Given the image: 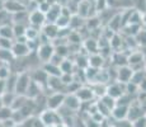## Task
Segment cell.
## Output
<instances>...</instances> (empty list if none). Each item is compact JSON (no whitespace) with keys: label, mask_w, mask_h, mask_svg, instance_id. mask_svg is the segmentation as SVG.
<instances>
[{"label":"cell","mask_w":146,"mask_h":127,"mask_svg":"<svg viewBox=\"0 0 146 127\" xmlns=\"http://www.w3.org/2000/svg\"><path fill=\"white\" fill-rule=\"evenodd\" d=\"M28 19H29V23L32 27L40 28L44 24V22H46V15H44L43 13H41L40 10L36 9L35 12H32L29 14V18Z\"/></svg>","instance_id":"8fae6325"},{"label":"cell","mask_w":146,"mask_h":127,"mask_svg":"<svg viewBox=\"0 0 146 127\" xmlns=\"http://www.w3.org/2000/svg\"><path fill=\"white\" fill-rule=\"evenodd\" d=\"M12 52L15 59H22L26 57L31 53L29 49H28L27 43H19V42H14L12 46Z\"/></svg>","instance_id":"9c48e42d"},{"label":"cell","mask_w":146,"mask_h":127,"mask_svg":"<svg viewBox=\"0 0 146 127\" xmlns=\"http://www.w3.org/2000/svg\"><path fill=\"white\" fill-rule=\"evenodd\" d=\"M100 102H102L103 104L107 107V108L109 109V111L112 112V109L116 107V99H113L112 97H109V95H103L102 98H100Z\"/></svg>","instance_id":"1f68e13d"},{"label":"cell","mask_w":146,"mask_h":127,"mask_svg":"<svg viewBox=\"0 0 146 127\" xmlns=\"http://www.w3.org/2000/svg\"><path fill=\"white\" fill-rule=\"evenodd\" d=\"M145 71H146V61H145Z\"/></svg>","instance_id":"db71d44e"},{"label":"cell","mask_w":146,"mask_h":127,"mask_svg":"<svg viewBox=\"0 0 146 127\" xmlns=\"http://www.w3.org/2000/svg\"><path fill=\"white\" fill-rule=\"evenodd\" d=\"M42 69L46 71L48 78H61V75H62V72H61V70H60V66H56V65L50 64V63L43 64Z\"/></svg>","instance_id":"e0dca14e"},{"label":"cell","mask_w":146,"mask_h":127,"mask_svg":"<svg viewBox=\"0 0 146 127\" xmlns=\"http://www.w3.org/2000/svg\"><path fill=\"white\" fill-rule=\"evenodd\" d=\"M27 37V39H37L38 36H40V32H38V29L36 27H27L26 29V35H24Z\"/></svg>","instance_id":"836d02e7"},{"label":"cell","mask_w":146,"mask_h":127,"mask_svg":"<svg viewBox=\"0 0 146 127\" xmlns=\"http://www.w3.org/2000/svg\"><path fill=\"white\" fill-rule=\"evenodd\" d=\"M33 127H44V125L42 123V121L40 118H35L33 120Z\"/></svg>","instance_id":"7dc6e473"},{"label":"cell","mask_w":146,"mask_h":127,"mask_svg":"<svg viewBox=\"0 0 146 127\" xmlns=\"http://www.w3.org/2000/svg\"><path fill=\"white\" fill-rule=\"evenodd\" d=\"M55 53V47L52 46L51 42H47V43H41L37 49V56L38 60H41L43 64L48 63L51 60V57Z\"/></svg>","instance_id":"3957f363"},{"label":"cell","mask_w":146,"mask_h":127,"mask_svg":"<svg viewBox=\"0 0 146 127\" xmlns=\"http://www.w3.org/2000/svg\"><path fill=\"white\" fill-rule=\"evenodd\" d=\"M31 79H32L35 83H37L38 85L41 86H47V83H48V75L46 74L43 69H36L32 74H29Z\"/></svg>","instance_id":"ba28073f"},{"label":"cell","mask_w":146,"mask_h":127,"mask_svg":"<svg viewBox=\"0 0 146 127\" xmlns=\"http://www.w3.org/2000/svg\"><path fill=\"white\" fill-rule=\"evenodd\" d=\"M40 120L42 121V123L44 125V127H53L58 123H62L61 116L57 111H51V109H44L42 111V113L40 114Z\"/></svg>","instance_id":"6da1fadb"},{"label":"cell","mask_w":146,"mask_h":127,"mask_svg":"<svg viewBox=\"0 0 146 127\" xmlns=\"http://www.w3.org/2000/svg\"><path fill=\"white\" fill-rule=\"evenodd\" d=\"M135 70L128 65H125V66H119L118 70H117V81L121 84H127L128 81H131V78L133 75Z\"/></svg>","instance_id":"5b68a950"},{"label":"cell","mask_w":146,"mask_h":127,"mask_svg":"<svg viewBox=\"0 0 146 127\" xmlns=\"http://www.w3.org/2000/svg\"><path fill=\"white\" fill-rule=\"evenodd\" d=\"M36 1H37L38 4H41V3H44V1H47V0H36Z\"/></svg>","instance_id":"f907efd6"},{"label":"cell","mask_w":146,"mask_h":127,"mask_svg":"<svg viewBox=\"0 0 146 127\" xmlns=\"http://www.w3.org/2000/svg\"><path fill=\"white\" fill-rule=\"evenodd\" d=\"M13 27V35H14V38H18V37H22V36L26 35V29L27 27L23 24H18V23H14Z\"/></svg>","instance_id":"f1b7e54d"},{"label":"cell","mask_w":146,"mask_h":127,"mask_svg":"<svg viewBox=\"0 0 146 127\" xmlns=\"http://www.w3.org/2000/svg\"><path fill=\"white\" fill-rule=\"evenodd\" d=\"M97 10H103L107 7V0H94Z\"/></svg>","instance_id":"ee69618b"},{"label":"cell","mask_w":146,"mask_h":127,"mask_svg":"<svg viewBox=\"0 0 146 127\" xmlns=\"http://www.w3.org/2000/svg\"><path fill=\"white\" fill-rule=\"evenodd\" d=\"M89 9H90V3L88 0H81L78 5V15L80 18H86V17L90 15Z\"/></svg>","instance_id":"d6986e66"},{"label":"cell","mask_w":146,"mask_h":127,"mask_svg":"<svg viewBox=\"0 0 146 127\" xmlns=\"http://www.w3.org/2000/svg\"><path fill=\"white\" fill-rule=\"evenodd\" d=\"M0 37L3 38H8V39H13V27L9 24H3L0 25Z\"/></svg>","instance_id":"d4e9b609"},{"label":"cell","mask_w":146,"mask_h":127,"mask_svg":"<svg viewBox=\"0 0 146 127\" xmlns=\"http://www.w3.org/2000/svg\"><path fill=\"white\" fill-rule=\"evenodd\" d=\"M53 127H66V125H64V123H58V125H56Z\"/></svg>","instance_id":"681fc988"},{"label":"cell","mask_w":146,"mask_h":127,"mask_svg":"<svg viewBox=\"0 0 146 127\" xmlns=\"http://www.w3.org/2000/svg\"><path fill=\"white\" fill-rule=\"evenodd\" d=\"M144 116H146L144 108L141 107V104L140 103H133L131 104L130 107H128V114H127V121H130L131 123L133 122V121L139 120V118L144 117Z\"/></svg>","instance_id":"8992f818"},{"label":"cell","mask_w":146,"mask_h":127,"mask_svg":"<svg viewBox=\"0 0 146 127\" xmlns=\"http://www.w3.org/2000/svg\"><path fill=\"white\" fill-rule=\"evenodd\" d=\"M17 78H18V74H12L9 75V78L5 80V85H7V92L9 93H14L15 92V84H17Z\"/></svg>","instance_id":"484cf974"},{"label":"cell","mask_w":146,"mask_h":127,"mask_svg":"<svg viewBox=\"0 0 146 127\" xmlns=\"http://www.w3.org/2000/svg\"><path fill=\"white\" fill-rule=\"evenodd\" d=\"M27 100H28V98L26 95H17L15 94V98H14V102H13L10 108H12L13 111H19V109H22L24 106H26Z\"/></svg>","instance_id":"7402d4cb"},{"label":"cell","mask_w":146,"mask_h":127,"mask_svg":"<svg viewBox=\"0 0 146 127\" xmlns=\"http://www.w3.org/2000/svg\"><path fill=\"white\" fill-rule=\"evenodd\" d=\"M1 97V102H3V106L4 107H12L14 98H15V93H9V92H5Z\"/></svg>","instance_id":"83f0119b"},{"label":"cell","mask_w":146,"mask_h":127,"mask_svg":"<svg viewBox=\"0 0 146 127\" xmlns=\"http://www.w3.org/2000/svg\"><path fill=\"white\" fill-rule=\"evenodd\" d=\"M74 94L76 95V98L81 102V103H83V102L92 100L95 97L94 93H93V89L89 88V86H80V88L78 89L76 92L74 93Z\"/></svg>","instance_id":"30bf717a"},{"label":"cell","mask_w":146,"mask_h":127,"mask_svg":"<svg viewBox=\"0 0 146 127\" xmlns=\"http://www.w3.org/2000/svg\"><path fill=\"white\" fill-rule=\"evenodd\" d=\"M84 47H85V49L89 51V53L94 55V53L98 52V47H99V43H98V42L95 41L94 38H89V39H86V41L84 42Z\"/></svg>","instance_id":"4316f807"},{"label":"cell","mask_w":146,"mask_h":127,"mask_svg":"<svg viewBox=\"0 0 146 127\" xmlns=\"http://www.w3.org/2000/svg\"><path fill=\"white\" fill-rule=\"evenodd\" d=\"M139 92H144V93H146V78L141 81V83L139 84Z\"/></svg>","instance_id":"bcb514c9"},{"label":"cell","mask_w":146,"mask_h":127,"mask_svg":"<svg viewBox=\"0 0 146 127\" xmlns=\"http://www.w3.org/2000/svg\"><path fill=\"white\" fill-rule=\"evenodd\" d=\"M31 83V76L27 71H23L21 74H18L17 78V84H15V94L17 95H26L27 89Z\"/></svg>","instance_id":"7a4b0ae2"},{"label":"cell","mask_w":146,"mask_h":127,"mask_svg":"<svg viewBox=\"0 0 146 127\" xmlns=\"http://www.w3.org/2000/svg\"><path fill=\"white\" fill-rule=\"evenodd\" d=\"M3 107H4V106H3V102H1V97H0V109H1Z\"/></svg>","instance_id":"816d5d0a"},{"label":"cell","mask_w":146,"mask_h":127,"mask_svg":"<svg viewBox=\"0 0 146 127\" xmlns=\"http://www.w3.org/2000/svg\"><path fill=\"white\" fill-rule=\"evenodd\" d=\"M109 23H108V28L112 31V32H118V29L121 27H122V15H119V14H117V15H114L112 19H109Z\"/></svg>","instance_id":"44dd1931"},{"label":"cell","mask_w":146,"mask_h":127,"mask_svg":"<svg viewBox=\"0 0 146 127\" xmlns=\"http://www.w3.org/2000/svg\"><path fill=\"white\" fill-rule=\"evenodd\" d=\"M14 127H21V125H15V126H14Z\"/></svg>","instance_id":"f5cc1de1"},{"label":"cell","mask_w":146,"mask_h":127,"mask_svg":"<svg viewBox=\"0 0 146 127\" xmlns=\"http://www.w3.org/2000/svg\"><path fill=\"white\" fill-rule=\"evenodd\" d=\"M7 92V85H5V80H1L0 79V95H3Z\"/></svg>","instance_id":"f6af8a7d"},{"label":"cell","mask_w":146,"mask_h":127,"mask_svg":"<svg viewBox=\"0 0 146 127\" xmlns=\"http://www.w3.org/2000/svg\"><path fill=\"white\" fill-rule=\"evenodd\" d=\"M61 8L62 7H61L58 3H55V4H52L51 7H50V10L44 14V15H46V21L48 22V23H55L56 19H57L61 14Z\"/></svg>","instance_id":"5bb4252c"},{"label":"cell","mask_w":146,"mask_h":127,"mask_svg":"<svg viewBox=\"0 0 146 127\" xmlns=\"http://www.w3.org/2000/svg\"><path fill=\"white\" fill-rule=\"evenodd\" d=\"M146 78L144 72H141V71H133V75H132V78H131V81H132L133 84H136V85H139L140 83H141L142 80Z\"/></svg>","instance_id":"8d00e7d4"},{"label":"cell","mask_w":146,"mask_h":127,"mask_svg":"<svg viewBox=\"0 0 146 127\" xmlns=\"http://www.w3.org/2000/svg\"><path fill=\"white\" fill-rule=\"evenodd\" d=\"M40 94H41V86L31 79V83H29V86H28V89H27L26 97L28 99H35V98H37Z\"/></svg>","instance_id":"ac0fdd59"},{"label":"cell","mask_w":146,"mask_h":127,"mask_svg":"<svg viewBox=\"0 0 146 127\" xmlns=\"http://www.w3.org/2000/svg\"><path fill=\"white\" fill-rule=\"evenodd\" d=\"M64 99H65L64 93H53L47 98V103H46L47 109H51V111L60 109V107L64 106Z\"/></svg>","instance_id":"277c9868"},{"label":"cell","mask_w":146,"mask_h":127,"mask_svg":"<svg viewBox=\"0 0 146 127\" xmlns=\"http://www.w3.org/2000/svg\"><path fill=\"white\" fill-rule=\"evenodd\" d=\"M50 7H51V5H50L47 1H44V3H41V4H38V9L37 10H40L41 13L46 14L50 10Z\"/></svg>","instance_id":"b9f144b4"},{"label":"cell","mask_w":146,"mask_h":127,"mask_svg":"<svg viewBox=\"0 0 146 127\" xmlns=\"http://www.w3.org/2000/svg\"><path fill=\"white\" fill-rule=\"evenodd\" d=\"M72 66H74V64H72V61L70 60H64L62 63L60 65V70L62 74H72Z\"/></svg>","instance_id":"4dcf8cb0"},{"label":"cell","mask_w":146,"mask_h":127,"mask_svg":"<svg viewBox=\"0 0 146 127\" xmlns=\"http://www.w3.org/2000/svg\"><path fill=\"white\" fill-rule=\"evenodd\" d=\"M12 116H13V109L10 108V107H3V108L0 109V122L10 120Z\"/></svg>","instance_id":"d6a6232c"},{"label":"cell","mask_w":146,"mask_h":127,"mask_svg":"<svg viewBox=\"0 0 146 127\" xmlns=\"http://www.w3.org/2000/svg\"><path fill=\"white\" fill-rule=\"evenodd\" d=\"M132 127H146V116L139 118V120H136V121H133Z\"/></svg>","instance_id":"60d3db41"},{"label":"cell","mask_w":146,"mask_h":127,"mask_svg":"<svg viewBox=\"0 0 146 127\" xmlns=\"http://www.w3.org/2000/svg\"><path fill=\"white\" fill-rule=\"evenodd\" d=\"M81 106V102L76 98L75 94H65V99H64V107L70 111H78Z\"/></svg>","instance_id":"7c38bea8"},{"label":"cell","mask_w":146,"mask_h":127,"mask_svg":"<svg viewBox=\"0 0 146 127\" xmlns=\"http://www.w3.org/2000/svg\"><path fill=\"white\" fill-rule=\"evenodd\" d=\"M65 60V59H62L61 56H58V55H56V53H53V56L51 57V60L48 61L50 64H53V65H56V66H60L61 63Z\"/></svg>","instance_id":"ab89813d"},{"label":"cell","mask_w":146,"mask_h":127,"mask_svg":"<svg viewBox=\"0 0 146 127\" xmlns=\"http://www.w3.org/2000/svg\"><path fill=\"white\" fill-rule=\"evenodd\" d=\"M10 74H12L10 67L7 66L5 64H0V79H1V80H7Z\"/></svg>","instance_id":"d590c367"},{"label":"cell","mask_w":146,"mask_h":127,"mask_svg":"<svg viewBox=\"0 0 146 127\" xmlns=\"http://www.w3.org/2000/svg\"><path fill=\"white\" fill-rule=\"evenodd\" d=\"M69 41L72 42V43H80L81 37H80L79 33H76V32H70V35H69Z\"/></svg>","instance_id":"f35d334b"},{"label":"cell","mask_w":146,"mask_h":127,"mask_svg":"<svg viewBox=\"0 0 146 127\" xmlns=\"http://www.w3.org/2000/svg\"><path fill=\"white\" fill-rule=\"evenodd\" d=\"M88 63H89V66L90 67H94V69H100L103 65V57L98 53H94L88 59Z\"/></svg>","instance_id":"cb8c5ba5"},{"label":"cell","mask_w":146,"mask_h":127,"mask_svg":"<svg viewBox=\"0 0 146 127\" xmlns=\"http://www.w3.org/2000/svg\"><path fill=\"white\" fill-rule=\"evenodd\" d=\"M113 127H132V123L127 120L123 121H116V123L113 125Z\"/></svg>","instance_id":"7bdbcfd3"},{"label":"cell","mask_w":146,"mask_h":127,"mask_svg":"<svg viewBox=\"0 0 146 127\" xmlns=\"http://www.w3.org/2000/svg\"><path fill=\"white\" fill-rule=\"evenodd\" d=\"M69 47L66 45H60V46H55V53L58 56H61L62 59H65L69 55Z\"/></svg>","instance_id":"e575fe53"},{"label":"cell","mask_w":146,"mask_h":127,"mask_svg":"<svg viewBox=\"0 0 146 127\" xmlns=\"http://www.w3.org/2000/svg\"><path fill=\"white\" fill-rule=\"evenodd\" d=\"M13 43H14L13 39H8V38H3V37H0V49L12 50Z\"/></svg>","instance_id":"74e56055"},{"label":"cell","mask_w":146,"mask_h":127,"mask_svg":"<svg viewBox=\"0 0 146 127\" xmlns=\"http://www.w3.org/2000/svg\"><path fill=\"white\" fill-rule=\"evenodd\" d=\"M106 94L117 100L118 98H121L123 94H125V84H121V83L117 81V83L107 86L106 88Z\"/></svg>","instance_id":"52a82bcc"},{"label":"cell","mask_w":146,"mask_h":127,"mask_svg":"<svg viewBox=\"0 0 146 127\" xmlns=\"http://www.w3.org/2000/svg\"><path fill=\"white\" fill-rule=\"evenodd\" d=\"M144 61V56H142L141 52H135L131 53L130 56L127 57V65L131 67H133L135 65H139Z\"/></svg>","instance_id":"603a6c76"},{"label":"cell","mask_w":146,"mask_h":127,"mask_svg":"<svg viewBox=\"0 0 146 127\" xmlns=\"http://www.w3.org/2000/svg\"><path fill=\"white\" fill-rule=\"evenodd\" d=\"M111 114L113 116V118L116 121H123L127 120V114H128V107L126 106H117L112 109Z\"/></svg>","instance_id":"2e32d148"},{"label":"cell","mask_w":146,"mask_h":127,"mask_svg":"<svg viewBox=\"0 0 146 127\" xmlns=\"http://www.w3.org/2000/svg\"><path fill=\"white\" fill-rule=\"evenodd\" d=\"M42 35L47 39H55L58 36V28L55 23H46L42 28Z\"/></svg>","instance_id":"4fadbf2b"},{"label":"cell","mask_w":146,"mask_h":127,"mask_svg":"<svg viewBox=\"0 0 146 127\" xmlns=\"http://www.w3.org/2000/svg\"><path fill=\"white\" fill-rule=\"evenodd\" d=\"M4 9L9 13H21V12H26V5H23L22 3L15 1V0H8L4 4Z\"/></svg>","instance_id":"9a60e30c"},{"label":"cell","mask_w":146,"mask_h":127,"mask_svg":"<svg viewBox=\"0 0 146 127\" xmlns=\"http://www.w3.org/2000/svg\"><path fill=\"white\" fill-rule=\"evenodd\" d=\"M14 55L12 50L0 49V64H12L14 61Z\"/></svg>","instance_id":"ffe728a7"},{"label":"cell","mask_w":146,"mask_h":127,"mask_svg":"<svg viewBox=\"0 0 146 127\" xmlns=\"http://www.w3.org/2000/svg\"><path fill=\"white\" fill-rule=\"evenodd\" d=\"M70 19H71V18H69V17H65V15H61V14H60V17L56 19L55 24L57 25L58 29H61V28H69Z\"/></svg>","instance_id":"f546056e"},{"label":"cell","mask_w":146,"mask_h":127,"mask_svg":"<svg viewBox=\"0 0 146 127\" xmlns=\"http://www.w3.org/2000/svg\"><path fill=\"white\" fill-rule=\"evenodd\" d=\"M86 127H100V125H99V123H97L95 121H93L90 118V120L86 122Z\"/></svg>","instance_id":"c3c4849f"}]
</instances>
